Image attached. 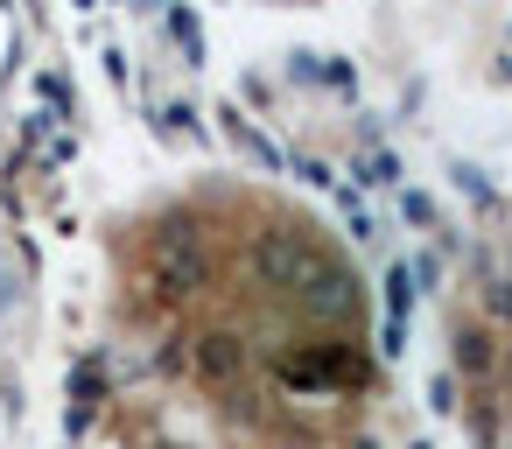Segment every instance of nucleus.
Instances as JSON below:
<instances>
[{
    "instance_id": "20e7f679",
    "label": "nucleus",
    "mask_w": 512,
    "mask_h": 449,
    "mask_svg": "<svg viewBox=\"0 0 512 449\" xmlns=\"http://www.w3.org/2000/svg\"><path fill=\"white\" fill-rule=\"evenodd\" d=\"M225 127H232V141H239V148H246L253 162H267V169H281V155H274V148H267V141H260V134H253L246 120H239V113H225Z\"/></svg>"
},
{
    "instance_id": "f03ea898",
    "label": "nucleus",
    "mask_w": 512,
    "mask_h": 449,
    "mask_svg": "<svg viewBox=\"0 0 512 449\" xmlns=\"http://www.w3.org/2000/svg\"><path fill=\"white\" fill-rule=\"evenodd\" d=\"M302 302H309V316H323V323H337V316H351V281L337 274V267H309V281H302Z\"/></svg>"
},
{
    "instance_id": "39448f33",
    "label": "nucleus",
    "mask_w": 512,
    "mask_h": 449,
    "mask_svg": "<svg viewBox=\"0 0 512 449\" xmlns=\"http://www.w3.org/2000/svg\"><path fill=\"white\" fill-rule=\"evenodd\" d=\"M232 365H239V344H232V337H204V372H211V379H225Z\"/></svg>"
},
{
    "instance_id": "7ed1b4c3",
    "label": "nucleus",
    "mask_w": 512,
    "mask_h": 449,
    "mask_svg": "<svg viewBox=\"0 0 512 449\" xmlns=\"http://www.w3.org/2000/svg\"><path fill=\"white\" fill-rule=\"evenodd\" d=\"M197 274H204V260H197L190 232H183V239H162V281H183V288H197Z\"/></svg>"
},
{
    "instance_id": "f257e3e1",
    "label": "nucleus",
    "mask_w": 512,
    "mask_h": 449,
    "mask_svg": "<svg viewBox=\"0 0 512 449\" xmlns=\"http://www.w3.org/2000/svg\"><path fill=\"white\" fill-rule=\"evenodd\" d=\"M309 267H316V260H309L302 239H288V232H267V239H260V274H267L274 288H302Z\"/></svg>"
}]
</instances>
